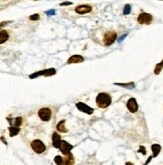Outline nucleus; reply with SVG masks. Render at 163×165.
Listing matches in <instances>:
<instances>
[{"instance_id": "nucleus-1", "label": "nucleus", "mask_w": 163, "mask_h": 165, "mask_svg": "<svg viewBox=\"0 0 163 165\" xmlns=\"http://www.w3.org/2000/svg\"><path fill=\"white\" fill-rule=\"evenodd\" d=\"M96 103L98 105V107L100 108H107L111 105L112 103V99H111V96L108 95L107 93H100L96 98Z\"/></svg>"}, {"instance_id": "nucleus-2", "label": "nucleus", "mask_w": 163, "mask_h": 165, "mask_svg": "<svg viewBox=\"0 0 163 165\" xmlns=\"http://www.w3.org/2000/svg\"><path fill=\"white\" fill-rule=\"evenodd\" d=\"M117 32L114 30H108L104 33L103 36V44L105 46H111L113 42H115V40L117 39Z\"/></svg>"}, {"instance_id": "nucleus-3", "label": "nucleus", "mask_w": 163, "mask_h": 165, "mask_svg": "<svg viewBox=\"0 0 163 165\" xmlns=\"http://www.w3.org/2000/svg\"><path fill=\"white\" fill-rule=\"evenodd\" d=\"M152 20H153V16L151 15L150 13H147V12H141L137 17L138 23L141 24V25H144V24L150 25L152 23Z\"/></svg>"}, {"instance_id": "nucleus-4", "label": "nucleus", "mask_w": 163, "mask_h": 165, "mask_svg": "<svg viewBox=\"0 0 163 165\" xmlns=\"http://www.w3.org/2000/svg\"><path fill=\"white\" fill-rule=\"evenodd\" d=\"M30 146H31V148H32L33 151H34L35 153H37V154H42V153H44L46 149L44 142L40 141V140H38V139L33 140V141L31 142Z\"/></svg>"}, {"instance_id": "nucleus-5", "label": "nucleus", "mask_w": 163, "mask_h": 165, "mask_svg": "<svg viewBox=\"0 0 163 165\" xmlns=\"http://www.w3.org/2000/svg\"><path fill=\"white\" fill-rule=\"evenodd\" d=\"M38 117L44 122H48L51 119V110L49 108H42L38 111Z\"/></svg>"}, {"instance_id": "nucleus-6", "label": "nucleus", "mask_w": 163, "mask_h": 165, "mask_svg": "<svg viewBox=\"0 0 163 165\" xmlns=\"http://www.w3.org/2000/svg\"><path fill=\"white\" fill-rule=\"evenodd\" d=\"M57 71L54 70V69H48V70H44V71H40V72H37V73H34V74L30 75L29 78L30 79H34L36 77H39V76H44V77H50V76H53L55 75Z\"/></svg>"}, {"instance_id": "nucleus-7", "label": "nucleus", "mask_w": 163, "mask_h": 165, "mask_svg": "<svg viewBox=\"0 0 163 165\" xmlns=\"http://www.w3.org/2000/svg\"><path fill=\"white\" fill-rule=\"evenodd\" d=\"M76 107L78 110H80L81 112H83V113H86L88 115H92L94 113V109L91 108L90 106L86 105L85 103H82V102H79L76 104Z\"/></svg>"}, {"instance_id": "nucleus-8", "label": "nucleus", "mask_w": 163, "mask_h": 165, "mask_svg": "<svg viewBox=\"0 0 163 165\" xmlns=\"http://www.w3.org/2000/svg\"><path fill=\"white\" fill-rule=\"evenodd\" d=\"M93 10V7L91 5L88 4H83V5H79L75 8V11H76L78 14H86V13H90Z\"/></svg>"}, {"instance_id": "nucleus-9", "label": "nucleus", "mask_w": 163, "mask_h": 165, "mask_svg": "<svg viewBox=\"0 0 163 165\" xmlns=\"http://www.w3.org/2000/svg\"><path fill=\"white\" fill-rule=\"evenodd\" d=\"M126 106H127V109H128L131 113H136L138 111V104L134 98L129 99Z\"/></svg>"}, {"instance_id": "nucleus-10", "label": "nucleus", "mask_w": 163, "mask_h": 165, "mask_svg": "<svg viewBox=\"0 0 163 165\" xmlns=\"http://www.w3.org/2000/svg\"><path fill=\"white\" fill-rule=\"evenodd\" d=\"M73 148L74 147H73L72 144H70L69 142L63 140V141H61V144L59 149H61V153H63V155H67V154H69V153H71V150H72Z\"/></svg>"}, {"instance_id": "nucleus-11", "label": "nucleus", "mask_w": 163, "mask_h": 165, "mask_svg": "<svg viewBox=\"0 0 163 165\" xmlns=\"http://www.w3.org/2000/svg\"><path fill=\"white\" fill-rule=\"evenodd\" d=\"M85 61L84 57L82 55H79V54H74L70 59H67V65H72V63H81Z\"/></svg>"}, {"instance_id": "nucleus-12", "label": "nucleus", "mask_w": 163, "mask_h": 165, "mask_svg": "<svg viewBox=\"0 0 163 165\" xmlns=\"http://www.w3.org/2000/svg\"><path fill=\"white\" fill-rule=\"evenodd\" d=\"M61 141H63V140L61 139V136H59V133L54 132L53 134H52V145H53V147L59 148L61 147Z\"/></svg>"}, {"instance_id": "nucleus-13", "label": "nucleus", "mask_w": 163, "mask_h": 165, "mask_svg": "<svg viewBox=\"0 0 163 165\" xmlns=\"http://www.w3.org/2000/svg\"><path fill=\"white\" fill-rule=\"evenodd\" d=\"M7 121L10 123V126L12 127H18L19 128L22 124V118L21 117H16L13 120H11L10 118H7Z\"/></svg>"}, {"instance_id": "nucleus-14", "label": "nucleus", "mask_w": 163, "mask_h": 165, "mask_svg": "<svg viewBox=\"0 0 163 165\" xmlns=\"http://www.w3.org/2000/svg\"><path fill=\"white\" fill-rule=\"evenodd\" d=\"M63 165H75V158L74 155L72 153H69V154L65 155V158H63Z\"/></svg>"}, {"instance_id": "nucleus-15", "label": "nucleus", "mask_w": 163, "mask_h": 165, "mask_svg": "<svg viewBox=\"0 0 163 165\" xmlns=\"http://www.w3.org/2000/svg\"><path fill=\"white\" fill-rule=\"evenodd\" d=\"M151 150H152V152H153V157H157L161 151V146L159 145V144H153V145L151 146Z\"/></svg>"}, {"instance_id": "nucleus-16", "label": "nucleus", "mask_w": 163, "mask_h": 165, "mask_svg": "<svg viewBox=\"0 0 163 165\" xmlns=\"http://www.w3.org/2000/svg\"><path fill=\"white\" fill-rule=\"evenodd\" d=\"M57 130L59 131V132H63V133H67V129L65 128V120H63L61 121L59 124L57 125Z\"/></svg>"}, {"instance_id": "nucleus-17", "label": "nucleus", "mask_w": 163, "mask_h": 165, "mask_svg": "<svg viewBox=\"0 0 163 165\" xmlns=\"http://www.w3.org/2000/svg\"><path fill=\"white\" fill-rule=\"evenodd\" d=\"M8 131H9V136H10V137H14V136H16L17 134H19L20 128H18V127L10 126L8 128Z\"/></svg>"}, {"instance_id": "nucleus-18", "label": "nucleus", "mask_w": 163, "mask_h": 165, "mask_svg": "<svg viewBox=\"0 0 163 165\" xmlns=\"http://www.w3.org/2000/svg\"><path fill=\"white\" fill-rule=\"evenodd\" d=\"M9 38V34L6 30H1L0 32V44H4L5 41H7V39Z\"/></svg>"}, {"instance_id": "nucleus-19", "label": "nucleus", "mask_w": 163, "mask_h": 165, "mask_svg": "<svg viewBox=\"0 0 163 165\" xmlns=\"http://www.w3.org/2000/svg\"><path fill=\"white\" fill-rule=\"evenodd\" d=\"M115 86H120V87L123 88H127V89H134L135 88V84L134 82H128V84H121V82H115L114 84Z\"/></svg>"}, {"instance_id": "nucleus-20", "label": "nucleus", "mask_w": 163, "mask_h": 165, "mask_svg": "<svg viewBox=\"0 0 163 165\" xmlns=\"http://www.w3.org/2000/svg\"><path fill=\"white\" fill-rule=\"evenodd\" d=\"M162 69H163V61H160V63L156 65L155 70H154V74L155 75H159L161 73V71H162Z\"/></svg>"}, {"instance_id": "nucleus-21", "label": "nucleus", "mask_w": 163, "mask_h": 165, "mask_svg": "<svg viewBox=\"0 0 163 165\" xmlns=\"http://www.w3.org/2000/svg\"><path fill=\"white\" fill-rule=\"evenodd\" d=\"M54 163L57 165H63V158H61V156L57 155L54 157Z\"/></svg>"}, {"instance_id": "nucleus-22", "label": "nucleus", "mask_w": 163, "mask_h": 165, "mask_svg": "<svg viewBox=\"0 0 163 165\" xmlns=\"http://www.w3.org/2000/svg\"><path fill=\"white\" fill-rule=\"evenodd\" d=\"M131 12V5L130 4H126L124 7V11H123V13H124L125 15H128L129 13Z\"/></svg>"}, {"instance_id": "nucleus-23", "label": "nucleus", "mask_w": 163, "mask_h": 165, "mask_svg": "<svg viewBox=\"0 0 163 165\" xmlns=\"http://www.w3.org/2000/svg\"><path fill=\"white\" fill-rule=\"evenodd\" d=\"M29 19L32 20V21H34V20H38L39 19V14H37V13H35V14H32V15L29 16Z\"/></svg>"}, {"instance_id": "nucleus-24", "label": "nucleus", "mask_w": 163, "mask_h": 165, "mask_svg": "<svg viewBox=\"0 0 163 165\" xmlns=\"http://www.w3.org/2000/svg\"><path fill=\"white\" fill-rule=\"evenodd\" d=\"M138 153H142V155H146V149L144 146H140L139 150H138Z\"/></svg>"}, {"instance_id": "nucleus-25", "label": "nucleus", "mask_w": 163, "mask_h": 165, "mask_svg": "<svg viewBox=\"0 0 163 165\" xmlns=\"http://www.w3.org/2000/svg\"><path fill=\"white\" fill-rule=\"evenodd\" d=\"M55 14V11L53 9H50L49 11H46V15L48 16H51V15H54Z\"/></svg>"}, {"instance_id": "nucleus-26", "label": "nucleus", "mask_w": 163, "mask_h": 165, "mask_svg": "<svg viewBox=\"0 0 163 165\" xmlns=\"http://www.w3.org/2000/svg\"><path fill=\"white\" fill-rule=\"evenodd\" d=\"M73 4V2H61V3H59V6H67V5H72Z\"/></svg>"}, {"instance_id": "nucleus-27", "label": "nucleus", "mask_w": 163, "mask_h": 165, "mask_svg": "<svg viewBox=\"0 0 163 165\" xmlns=\"http://www.w3.org/2000/svg\"><path fill=\"white\" fill-rule=\"evenodd\" d=\"M152 158H153V156H150V157H149V158H148L147 160H146V162L144 163V165H147V164H149V162H150V161L152 160Z\"/></svg>"}, {"instance_id": "nucleus-28", "label": "nucleus", "mask_w": 163, "mask_h": 165, "mask_svg": "<svg viewBox=\"0 0 163 165\" xmlns=\"http://www.w3.org/2000/svg\"><path fill=\"white\" fill-rule=\"evenodd\" d=\"M126 165H134L132 162H126Z\"/></svg>"}]
</instances>
